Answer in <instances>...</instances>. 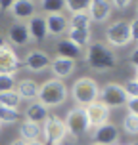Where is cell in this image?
<instances>
[{
    "instance_id": "6da1fadb",
    "label": "cell",
    "mask_w": 138,
    "mask_h": 145,
    "mask_svg": "<svg viewBox=\"0 0 138 145\" xmlns=\"http://www.w3.org/2000/svg\"><path fill=\"white\" fill-rule=\"evenodd\" d=\"M67 95H69V92H67L65 84L58 78H50L38 86L36 99H38V103H42L44 107L50 109V107H58L61 103H65Z\"/></svg>"
},
{
    "instance_id": "7a4b0ae2",
    "label": "cell",
    "mask_w": 138,
    "mask_h": 145,
    "mask_svg": "<svg viewBox=\"0 0 138 145\" xmlns=\"http://www.w3.org/2000/svg\"><path fill=\"white\" fill-rule=\"evenodd\" d=\"M86 63L94 71H109L117 65V57L109 46L102 42H94L88 44L86 48Z\"/></svg>"
},
{
    "instance_id": "3957f363",
    "label": "cell",
    "mask_w": 138,
    "mask_h": 145,
    "mask_svg": "<svg viewBox=\"0 0 138 145\" xmlns=\"http://www.w3.org/2000/svg\"><path fill=\"white\" fill-rule=\"evenodd\" d=\"M71 97L79 107H88L90 103L98 101L100 97V86L90 76H81L73 82L71 86Z\"/></svg>"
},
{
    "instance_id": "277c9868",
    "label": "cell",
    "mask_w": 138,
    "mask_h": 145,
    "mask_svg": "<svg viewBox=\"0 0 138 145\" xmlns=\"http://www.w3.org/2000/svg\"><path fill=\"white\" fill-rule=\"evenodd\" d=\"M100 101L108 109H111V107H123V105H127L129 97H127V94H125L121 84L108 82V84H104L100 88Z\"/></svg>"
},
{
    "instance_id": "5b68a950",
    "label": "cell",
    "mask_w": 138,
    "mask_h": 145,
    "mask_svg": "<svg viewBox=\"0 0 138 145\" xmlns=\"http://www.w3.org/2000/svg\"><path fill=\"white\" fill-rule=\"evenodd\" d=\"M67 136L65 122L59 116H48L42 122V138L44 145H56L59 139H63Z\"/></svg>"
},
{
    "instance_id": "8992f818",
    "label": "cell",
    "mask_w": 138,
    "mask_h": 145,
    "mask_svg": "<svg viewBox=\"0 0 138 145\" xmlns=\"http://www.w3.org/2000/svg\"><path fill=\"white\" fill-rule=\"evenodd\" d=\"M65 128H67V134H71L75 138H79L81 134L90 130V124H88V118H86V113L83 107H75L71 109L65 116Z\"/></svg>"
},
{
    "instance_id": "52a82bcc",
    "label": "cell",
    "mask_w": 138,
    "mask_h": 145,
    "mask_svg": "<svg viewBox=\"0 0 138 145\" xmlns=\"http://www.w3.org/2000/svg\"><path fill=\"white\" fill-rule=\"evenodd\" d=\"M106 36H108L109 46H127L131 44V27H129V21L125 19H119V21H113L106 31Z\"/></svg>"
},
{
    "instance_id": "ba28073f",
    "label": "cell",
    "mask_w": 138,
    "mask_h": 145,
    "mask_svg": "<svg viewBox=\"0 0 138 145\" xmlns=\"http://www.w3.org/2000/svg\"><path fill=\"white\" fill-rule=\"evenodd\" d=\"M19 67H21V59L17 57L14 48L8 44H0V74L15 76Z\"/></svg>"
},
{
    "instance_id": "9c48e42d",
    "label": "cell",
    "mask_w": 138,
    "mask_h": 145,
    "mask_svg": "<svg viewBox=\"0 0 138 145\" xmlns=\"http://www.w3.org/2000/svg\"><path fill=\"white\" fill-rule=\"evenodd\" d=\"M85 113H86L90 128H100L104 124H108V120H109V109L102 101L90 103L88 107H85Z\"/></svg>"
},
{
    "instance_id": "30bf717a",
    "label": "cell",
    "mask_w": 138,
    "mask_h": 145,
    "mask_svg": "<svg viewBox=\"0 0 138 145\" xmlns=\"http://www.w3.org/2000/svg\"><path fill=\"white\" fill-rule=\"evenodd\" d=\"M52 63L50 56L46 54V52L42 50H33L29 52L27 56H25V59H23V65L27 67L31 72H40L44 71V69H48Z\"/></svg>"
},
{
    "instance_id": "8fae6325",
    "label": "cell",
    "mask_w": 138,
    "mask_h": 145,
    "mask_svg": "<svg viewBox=\"0 0 138 145\" xmlns=\"http://www.w3.org/2000/svg\"><path fill=\"white\" fill-rule=\"evenodd\" d=\"M92 139L98 145H117L119 143V130H117L115 124L108 122L100 128H96L92 134Z\"/></svg>"
},
{
    "instance_id": "7c38bea8",
    "label": "cell",
    "mask_w": 138,
    "mask_h": 145,
    "mask_svg": "<svg viewBox=\"0 0 138 145\" xmlns=\"http://www.w3.org/2000/svg\"><path fill=\"white\" fill-rule=\"evenodd\" d=\"M36 2H31V0H15L14 6H12V15H14L15 19H17V23L21 21H29V19H33L35 17V10H36Z\"/></svg>"
},
{
    "instance_id": "4fadbf2b",
    "label": "cell",
    "mask_w": 138,
    "mask_h": 145,
    "mask_svg": "<svg viewBox=\"0 0 138 145\" xmlns=\"http://www.w3.org/2000/svg\"><path fill=\"white\" fill-rule=\"evenodd\" d=\"M111 10H113V8H111V2H106V0H92L86 14L90 15V19L94 23H104V21H108Z\"/></svg>"
},
{
    "instance_id": "5bb4252c",
    "label": "cell",
    "mask_w": 138,
    "mask_h": 145,
    "mask_svg": "<svg viewBox=\"0 0 138 145\" xmlns=\"http://www.w3.org/2000/svg\"><path fill=\"white\" fill-rule=\"evenodd\" d=\"M27 29H29V36L35 42H42L48 36V29H46V17L42 15H35L33 19L27 21Z\"/></svg>"
},
{
    "instance_id": "9a60e30c",
    "label": "cell",
    "mask_w": 138,
    "mask_h": 145,
    "mask_svg": "<svg viewBox=\"0 0 138 145\" xmlns=\"http://www.w3.org/2000/svg\"><path fill=\"white\" fill-rule=\"evenodd\" d=\"M8 40L14 46H25V44H29L31 36H29L27 23H14L10 27V31H8Z\"/></svg>"
},
{
    "instance_id": "2e32d148",
    "label": "cell",
    "mask_w": 138,
    "mask_h": 145,
    "mask_svg": "<svg viewBox=\"0 0 138 145\" xmlns=\"http://www.w3.org/2000/svg\"><path fill=\"white\" fill-rule=\"evenodd\" d=\"M19 138L27 143H33V141H40L42 138V126L35 122H29V120H23L19 124Z\"/></svg>"
},
{
    "instance_id": "e0dca14e",
    "label": "cell",
    "mask_w": 138,
    "mask_h": 145,
    "mask_svg": "<svg viewBox=\"0 0 138 145\" xmlns=\"http://www.w3.org/2000/svg\"><path fill=\"white\" fill-rule=\"evenodd\" d=\"M50 69H52V72H54V76H56L58 80H61V78H67V76H69V74H71L73 71H75V61H73V59L56 57V59H52Z\"/></svg>"
},
{
    "instance_id": "ac0fdd59",
    "label": "cell",
    "mask_w": 138,
    "mask_h": 145,
    "mask_svg": "<svg viewBox=\"0 0 138 145\" xmlns=\"http://www.w3.org/2000/svg\"><path fill=\"white\" fill-rule=\"evenodd\" d=\"M46 29H48V35L59 36L63 35L65 31H69V23L61 14H54L46 17Z\"/></svg>"
},
{
    "instance_id": "d6986e66",
    "label": "cell",
    "mask_w": 138,
    "mask_h": 145,
    "mask_svg": "<svg viewBox=\"0 0 138 145\" xmlns=\"http://www.w3.org/2000/svg\"><path fill=\"white\" fill-rule=\"evenodd\" d=\"M25 118L29 122H35V124L44 122L48 118V107H44L42 103H38V101L31 103L29 107L25 109Z\"/></svg>"
},
{
    "instance_id": "ffe728a7",
    "label": "cell",
    "mask_w": 138,
    "mask_h": 145,
    "mask_svg": "<svg viewBox=\"0 0 138 145\" xmlns=\"http://www.w3.org/2000/svg\"><path fill=\"white\" fill-rule=\"evenodd\" d=\"M17 95L21 97V99H35L36 95H38V84H36L33 78H23L17 82Z\"/></svg>"
},
{
    "instance_id": "44dd1931",
    "label": "cell",
    "mask_w": 138,
    "mask_h": 145,
    "mask_svg": "<svg viewBox=\"0 0 138 145\" xmlns=\"http://www.w3.org/2000/svg\"><path fill=\"white\" fill-rule=\"evenodd\" d=\"M56 50H58V57H63V59H73L75 61V57L81 56V48L77 44H73L71 40H67V38L59 40Z\"/></svg>"
},
{
    "instance_id": "7402d4cb",
    "label": "cell",
    "mask_w": 138,
    "mask_h": 145,
    "mask_svg": "<svg viewBox=\"0 0 138 145\" xmlns=\"http://www.w3.org/2000/svg\"><path fill=\"white\" fill-rule=\"evenodd\" d=\"M69 23V31H90L92 19L88 14H75L71 15V19H67Z\"/></svg>"
},
{
    "instance_id": "603a6c76",
    "label": "cell",
    "mask_w": 138,
    "mask_h": 145,
    "mask_svg": "<svg viewBox=\"0 0 138 145\" xmlns=\"http://www.w3.org/2000/svg\"><path fill=\"white\" fill-rule=\"evenodd\" d=\"M19 103H21V97L17 95V92H4L0 94V107H8V109H15L19 111Z\"/></svg>"
},
{
    "instance_id": "cb8c5ba5",
    "label": "cell",
    "mask_w": 138,
    "mask_h": 145,
    "mask_svg": "<svg viewBox=\"0 0 138 145\" xmlns=\"http://www.w3.org/2000/svg\"><path fill=\"white\" fill-rule=\"evenodd\" d=\"M67 40H71L73 44H77L81 50L83 46H88L90 42V31H67Z\"/></svg>"
},
{
    "instance_id": "d4e9b609",
    "label": "cell",
    "mask_w": 138,
    "mask_h": 145,
    "mask_svg": "<svg viewBox=\"0 0 138 145\" xmlns=\"http://www.w3.org/2000/svg\"><path fill=\"white\" fill-rule=\"evenodd\" d=\"M90 8V0H65V10L71 12V15L75 14H86Z\"/></svg>"
},
{
    "instance_id": "484cf974",
    "label": "cell",
    "mask_w": 138,
    "mask_h": 145,
    "mask_svg": "<svg viewBox=\"0 0 138 145\" xmlns=\"http://www.w3.org/2000/svg\"><path fill=\"white\" fill-rule=\"evenodd\" d=\"M38 6L42 8L44 12H48V15H54V14H59V12L65 10V2L63 0H44Z\"/></svg>"
},
{
    "instance_id": "4316f807",
    "label": "cell",
    "mask_w": 138,
    "mask_h": 145,
    "mask_svg": "<svg viewBox=\"0 0 138 145\" xmlns=\"http://www.w3.org/2000/svg\"><path fill=\"white\" fill-rule=\"evenodd\" d=\"M17 118H19V111L0 107V122L2 124H14V122H17Z\"/></svg>"
},
{
    "instance_id": "83f0119b",
    "label": "cell",
    "mask_w": 138,
    "mask_h": 145,
    "mask_svg": "<svg viewBox=\"0 0 138 145\" xmlns=\"http://www.w3.org/2000/svg\"><path fill=\"white\" fill-rule=\"evenodd\" d=\"M123 128H125L127 134L136 136V134H138V116L132 115V113H129V115L125 116V120H123Z\"/></svg>"
},
{
    "instance_id": "f1b7e54d",
    "label": "cell",
    "mask_w": 138,
    "mask_h": 145,
    "mask_svg": "<svg viewBox=\"0 0 138 145\" xmlns=\"http://www.w3.org/2000/svg\"><path fill=\"white\" fill-rule=\"evenodd\" d=\"M15 84V76H10V74H0V94L4 92H14Z\"/></svg>"
},
{
    "instance_id": "f546056e",
    "label": "cell",
    "mask_w": 138,
    "mask_h": 145,
    "mask_svg": "<svg viewBox=\"0 0 138 145\" xmlns=\"http://www.w3.org/2000/svg\"><path fill=\"white\" fill-rule=\"evenodd\" d=\"M125 94H127V97L129 99H138V78H131L125 82Z\"/></svg>"
},
{
    "instance_id": "4dcf8cb0",
    "label": "cell",
    "mask_w": 138,
    "mask_h": 145,
    "mask_svg": "<svg viewBox=\"0 0 138 145\" xmlns=\"http://www.w3.org/2000/svg\"><path fill=\"white\" fill-rule=\"evenodd\" d=\"M129 27H131V42L132 40L138 42V17L132 19V21H129Z\"/></svg>"
},
{
    "instance_id": "1f68e13d",
    "label": "cell",
    "mask_w": 138,
    "mask_h": 145,
    "mask_svg": "<svg viewBox=\"0 0 138 145\" xmlns=\"http://www.w3.org/2000/svg\"><path fill=\"white\" fill-rule=\"evenodd\" d=\"M56 145H77V138L75 136H71V134H67L63 139H59Z\"/></svg>"
},
{
    "instance_id": "d6a6232c",
    "label": "cell",
    "mask_w": 138,
    "mask_h": 145,
    "mask_svg": "<svg viewBox=\"0 0 138 145\" xmlns=\"http://www.w3.org/2000/svg\"><path fill=\"white\" fill-rule=\"evenodd\" d=\"M127 109H129V113L138 116V99H129L127 101Z\"/></svg>"
},
{
    "instance_id": "836d02e7",
    "label": "cell",
    "mask_w": 138,
    "mask_h": 145,
    "mask_svg": "<svg viewBox=\"0 0 138 145\" xmlns=\"http://www.w3.org/2000/svg\"><path fill=\"white\" fill-rule=\"evenodd\" d=\"M129 6H131L129 0H115V2H111V8H119V10H127Z\"/></svg>"
},
{
    "instance_id": "e575fe53",
    "label": "cell",
    "mask_w": 138,
    "mask_h": 145,
    "mask_svg": "<svg viewBox=\"0 0 138 145\" xmlns=\"http://www.w3.org/2000/svg\"><path fill=\"white\" fill-rule=\"evenodd\" d=\"M131 63L134 65V69H136V78H138V48H134V50L131 52Z\"/></svg>"
},
{
    "instance_id": "d590c367",
    "label": "cell",
    "mask_w": 138,
    "mask_h": 145,
    "mask_svg": "<svg viewBox=\"0 0 138 145\" xmlns=\"http://www.w3.org/2000/svg\"><path fill=\"white\" fill-rule=\"evenodd\" d=\"M12 6H14V2H0L2 10H12Z\"/></svg>"
},
{
    "instance_id": "8d00e7d4",
    "label": "cell",
    "mask_w": 138,
    "mask_h": 145,
    "mask_svg": "<svg viewBox=\"0 0 138 145\" xmlns=\"http://www.w3.org/2000/svg\"><path fill=\"white\" fill-rule=\"evenodd\" d=\"M10 145H27V141H23L21 138H17V139H14V141H12Z\"/></svg>"
},
{
    "instance_id": "74e56055",
    "label": "cell",
    "mask_w": 138,
    "mask_h": 145,
    "mask_svg": "<svg viewBox=\"0 0 138 145\" xmlns=\"http://www.w3.org/2000/svg\"><path fill=\"white\" fill-rule=\"evenodd\" d=\"M27 145H44L42 141H33V143H27Z\"/></svg>"
},
{
    "instance_id": "f35d334b",
    "label": "cell",
    "mask_w": 138,
    "mask_h": 145,
    "mask_svg": "<svg viewBox=\"0 0 138 145\" xmlns=\"http://www.w3.org/2000/svg\"><path fill=\"white\" fill-rule=\"evenodd\" d=\"M129 145H138V141H132V143H129Z\"/></svg>"
},
{
    "instance_id": "ab89813d",
    "label": "cell",
    "mask_w": 138,
    "mask_h": 145,
    "mask_svg": "<svg viewBox=\"0 0 138 145\" xmlns=\"http://www.w3.org/2000/svg\"><path fill=\"white\" fill-rule=\"evenodd\" d=\"M0 130H2V122H0Z\"/></svg>"
},
{
    "instance_id": "60d3db41",
    "label": "cell",
    "mask_w": 138,
    "mask_h": 145,
    "mask_svg": "<svg viewBox=\"0 0 138 145\" xmlns=\"http://www.w3.org/2000/svg\"><path fill=\"white\" fill-rule=\"evenodd\" d=\"M92 145H98V143H92Z\"/></svg>"
},
{
    "instance_id": "b9f144b4",
    "label": "cell",
    "mask_w": 138,
    "mask_h": 145,
    "mask_svg": "<svg viewBox=\"0 0 138 145\" xmlns=\"http://www.w3.org/2000/svg\"><path fill=\"white\" fill-rule=\"evenodd\" d=\"M136 8H138V4H136Z\"/></svg>"
}]
</instances>
